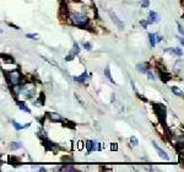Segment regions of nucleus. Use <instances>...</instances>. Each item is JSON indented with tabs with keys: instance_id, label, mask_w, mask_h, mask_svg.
Listing matches in <instances>:
<instances>
[{
	"instance_id": "f257e3e1",
	"label": "nucleus",
	"mask_w": 184,
	"mask_h": 172,
	"mask_svg": "<svg viewBox=\"0 0 184 172\" xmlns=\"http://www.w3.org/2000/svg\"><path fill=\"white\" fill-rule=\"evenodd\" d=\"M71 20L75 25H77L79 27H85L88 23V17L86 14L82 12H73L71 14Z\"/></svg>"
},
{
	"instance_id": "f03ea898",
	"label": "nucleus",
	"mask_w": 184,
	"mask_h": 172,
	"mask_svg": "<svg viewBox=\"0 0 184 172\" xmlns=\"http://www.w3.org/2000/svg\"><path fill=\"white\" fill-rule=\"evenodd\" d=\"M153 108H155V112H156V114H157L159 122L162 123L163 126H166V108H165V106L155 103V105H153Z\"/></svg>"
},
{
	"instance_id": "7ed1b4c3",
	"label": "nucleus",
	"mask_w": 184,
	"mask_h": 172,
	"mask_svg": "<svg viewBox=\"0 0 184 172\" xmlns=\"http://www.w3.org/2000/svg\"><path fill=\"white\" fill-rule=\"evenodd\" d=\"M20 79H21V75H20V71H10L9 73V75H8V80L11 85H18L20 83Z\"/></svg>"
},
{
	"instance_id": "20e7f679",
	"label": "nucleus",
	"mask_w": 184,
	"mask_h": 172,
	"mask_svg": "<svg viewBox=\"0 0 184 172\" xmlns=\"http://www.w3.org/2000/svg\"><path fill=\"white\" fill-rule=\"evenodd\" d=\"M152 145H153V147H155V149H156V151L158 153V155L161 156V157H162V159H165V160H169V156L166 154V151L165 150H162V149H161V147L156 144V143H152Z\"/></svg>"
},
{
	"instance_id": "39448f33",
	"label": "nucleus",
	"mask_w": 184,
	"mask_h": 172,
	"mask_svg": "<svg viewBox=\"0 0 184 172\" xmlns=\"http://www.w3.org/2000/svg\"><path fill=\"white\" fill-rule=\"evenodd\" d=\"M109 15H110V19H112L114 22H116V25H117V26H118L120 30H123V29H124V23H123V22H122V21H120V20L117 17V15L114 14L113 11H109Z\"/></svg>"
},
{
	"instance_id": "423d86ee",
	"label": "nucleus",
	"mask_w": 184,
	"mask_h": 172,
	"mask_svg": "<svg viewBox=\"0 0 184 172\" xmlns=\"http://www.w3.org/2000/svg\"><path fill=\"white\" fill-rule=\"evenodd\" d=\"M30 124H31V123H27V124H20V123H17V122H14V127H15V129H17V130H21V129L28 128V127H30Z\"/></svg>"
},
{
	"instance_id": "0eeeda50",
	"label": "nucleus",
	"mask_w": 184,
	"mask_h": 172,
	"mask_svg": "<svg viewBox=\"0 0 184 172\" xmlns=\"http://www.w3.org/2000/svg\"><path fill=\"white\" fill-rule=\"evenodd\" d=\"M158 20V17H157V14L155 12V11H150V14H149V22L151 23V22H156Z\"/></svg>"
},
{
	"instance_id": "6e6552de",
	"label": "nucleus",
	"mask_w": 184,
	"mask_h": 172,
	"mask_svg": "<svg viewBox=\"0 0 184 172\" xmlns=\"http://www.w3.org/2000/svg\"><path fill=\"white\" fill-rule=\"evenodd\" d=\"M156 36L157 35H155V33H149V41H150L151 47H155V44H156Z\"/></svg>"
},
{
	"instance_id": "1a4fd4ad",
	"label": "nucleus",
	"mask_w": 184,
	"mask_h": 172,
	"mask_svg": "<svg viewBox=\"0 0 184 172\" xmlns=\"http://www.w3.org/2000/svg\"><path fill=\"white\" fill-rule=\"evenodd\" d=\"M44 147H45V150H53L54 151V144H52L48 140H44Z\"/></svg>"
},
{
	"instance_id": "9d476101",
	"label": "nucleus",
	"mask_w": 184,
	"mask_h": 172,
	"mask_svg": "<svg viewBox=\"0 0 184 172\" xmlns=\"http://www.w3.org/2000/svg\"><path fill=\"white\" fill-rule=\"evenodd\" d=\"M87 79V73H84L81 76H77V78H74V80L75 81H77V83H85V80Z\"/></svg>"
},
{
	"instance_id": "9b49d317",
	"label": "nucleus",
	"mask_w": 184,
	"mask_h": 172,
	"mask_svg": "<svg viewBox=\"0 0 184 172\" xmlns=\"http://www.w3.org/2000/svg\"><path fill=\"white\" fill-rule=\"evenodd\" d=\"M167 52H171V53H174L176 56H183V52H182V49H179V48H173V49H167Z\"/></svg>"
},
{
	"instance_id": "f8f14e48",
	"label": "nucleus",
	"mask_w": 184,
	"mask_h": 172,
	"mask_svg": "<svg viewBox=\"0 0 184 172\" xmlns=\"http://www.w3.org/2000/svg\"><path fill=\"white\" fill-rule=\"evenodd\" d=\"M48 114H49V117H51V119H52V120L61 122V117H60L59 114H57V113H48Z\"/></svg>"
},
{
	"instance_id": "ddd939ff",
	"label": "nucleus",
	"mask_w": 184,
	"mask_h": 172,
	"mask_svg": "<svg viewBox=\"0 0 184 172\" xmlns=\"http://www.w3.org/2000/svg\"><path fill=\"white\" fill-rule=\"evenodd\" d=\"M17 105H18V107H20L22 111H26L27 113H30V112H31V111H30V108H28V107H27V106H26L24 102H20V101H17Z\"/></svg>"
},
{
	"instance_id": "4468645a",
	"label": "nucleus",
	"mask_w": 184,
	"mask_h": 172,
	"mask_svg": "<svg viewBox=\"0 0 184 172\" xmlns=\"http://www.w3.org/2000/svg\"><path fill=\"white\" fill-rule=\"evenodd\" d=\"M86 147H87V153L90 154L92 150H94V141H91V140H88L87 143H86Z\"/></svg>"
},
{
	"instance_id": "2eb2a0df",
	"label": "nucleus",
	"mask_w": 184,
	"mask_h": 172,
	"mask_svg": "<svg viewBox=\"0 0 184 172\" xmlns=\"http://www.w3.org/2000/svg\"><path fill=\"white\" fill-rule=\"evenodd\" d=\"M161 79H162L165 83H167L171 79V75H169V74H167V73H161Z\"/></svg>"
},
{
	"instance_id": "dca6fc26",
	"label": "nucleus",
	"mask_w": 184,
	"mask_h": 172,
	"mask_svg": "<svg viewBox=\"0 0 184 172\" xmlns=\"http://www.w3.org/2000/svg\"><path fill=\"white\" fill-rule=\"evenodd\" d=\"M3 60H5V63H14V59L11 57H9L8 54H2Z\"/></svg>"
},
{
	"instance_id": "f3484780",
	"label": "nucleus",
	"mask_w": 184,
	"mask_h": 172,
	"mask_svg": "<svg viewBox=\"0 0 184 172\" xmlns=\"http://www.w3.org/2000/svg\"><path fill=\"white\" fill-rule=\"evenodd\" d=\"M172 91L177 95V96H183V91L180 90V89H178V87H176V86H173L172 87Z\"/></svg>"
},
{
	"instance_id": "a211bd4d",
	"label": "nucleus",
	"mask_w": 184,
	"mask_h": 172,
	"mask_svg": "<svg viewBox=\"0 0 184 172\" xmlns=\"http://www.w3.org/2000/svg\"><path fill=\"white\" fill-rule=\"evenodd\" d=\"M79 52H80V48H79L77 43H74V49H73V54H74V56H76V54H79Z\"/></svg>"
},
{
	"instance_id": "6ab92c4d",
	"label": "nucleus",
	"mask_w": 184,
	"mask_h": 172,
	"mask_svg": "<svg viewBox=\"0 0 184 172\" xmlns=\"http://www.w3.org/2000/svg\"><path fill=\"white\" fill-rule=\"evenodd\" d=\"M136 68H137V70L141 71V73H147V71H149V70H147V69H146L144 65H141V64H139V65H137Z\"/></svg>"
},
{
	"instance_id": "aec40b11",
	"label": "nucleus",
	"mask_w": 184,
	"mask_h": 172,
	"mask_svg": "<svg viewBox=\"0 0 184 172\" xmlns=\"http://www.w3.org/2000/svg\"><path fill=\"white\" fill-rule=\"evenodd\" d=\"M130 143H131V145H133V146H136L137 144H139V141H137L136 137H131V138H130Z\"/></svg>"
},
{
	"instance_id": "412c9836",
	"label": "nucleus",
	"mask_w": 184,
	"mask_h": 172,
	"mask_svg": "<svg viewBox=\"0 0 184 172\" xmlns=\"http://www.w3.org/2000/svg\"><path fill=\"white\" fill-rule=\"evenodd\" d=\"M104 73H106V76H107V78H108V79H109V80H110V81H112L113 84H114V81H113V79L110 78V74H109V66H107V68H106V70H104Z\"/></svg>"
},
{
	"instance_id": "4be33fe9",
	"label": "nucleus",
	"mask_w": 184,
	"mask_h": 172,
	"mask_svg": "<svg viewBox=\"0 0 184 172\" xmlns=\"http://www.w3.org/2000/svg\"><path fill=\"white\" fill-rule=\"evenodd\" d=\"M10 147H11L12 150H14V149H18V147H21V144H20V143H11Z\"/></svg>"
},
{
	"instance_id": "5701e85b",
	"label": "nucleus",
	"mask_w": 184,
	"mask_h": 172,
	"mask_svg": "<svg viewBox=\"0 0 184 172\" xmlns=\"http://www.w3.org/2000/svg\"><path fill=\"white\" fill-rule=\"evenodd\" d=\"M61 170L63 171H75V167L74 166H63Z\"/></svg>"
},
{
	"instance_id": "b1692460",
	"label": "nucleus",
	"mask_w": 184,
	"mask_h": 172,
	"mask_svg": "<svg viewBox=\"0 0 184 172\" xmlns=\"http://www.w3.org/2000/svg\"><path fill=\"white\" fill-rule=\"evenodd\" d=\"M27 38H32V39H38V35L37 33H28L26 35Z\"/></svg>"
},
{
	"instance_id": "393cba45",
	"label": "nucleus",
	"mask_w": 184,
	"mask_h": 172,
	"mask_svg": "<svg viewBox=\"0 0 184 172\" xmlns=\"http://www.w3.org/2000/svg\"><path fill=\"white\" fill-rule=\"evenodd\" d=\"M182 65H183V62H182V60H178V62L176 63V66H174V69L178 71V70L182 68Z\"/></svg>"
},
{
	"instance_id": "a878e982",
	"label": "nucleus",
	"mask_w": 184,
	"mask_h": 172,
	"mask_svg": "<svg viewBox=\"0 0 184 172\" xmlns=\"http://www.w3.org/2000/svg\"><path fill=\"white\" fill-rule=\"evenodd\" d=\"M149 5H150L149 0H143V2H141V6L143 8H149Z\"/></svg>"
},
{
	"instance_id": "bb28decb",
	"label": "nucleus",
	"mask_w": 184,
	"mask_h": 172,
	"mask_svg": "<svg viewBox=\"0 0 184 172\" xmlns=\"http://www.w3.org/2000/svg\"><path fill=\"white\" fill-rule=\"evenodd\" d=\"M110 149H112V150H114V151H116V150H118V145H117L116 143H113V144L110 145Z\"/></svg>"
},
{
	"instance_id": "cd10ccee",
	"label": "nucleus",
	"mask_w": 184,
	"mask_h": 172,
	"mask_svg": "<svg viewBox=\"0 0 184 172\" xmlns=\"http://www.w3.org/2000/svg\"><path fill=\"white\" fill-rule=\"evenodd\" d=\"M82 46H84V47H85V48L87 49V51H90V49H91V44H90L88 42H85V43H84Z\"/></svg>"
},
{
	"instance_id": "c85d7f7f",
	"label": "nucleus",
	"mask_w": 184,
	"mask_h": 172,
	"mask_svg": "<svg viewBox=\"0 0 184 172\" xmlns=\"http://www.w3.org/2000/svg\"><path fill=\"white\" fill-rule=\"evenodd\" d=\"M178 31H179V33H182V36L184 37V30H183V27L180 26L179 23H178Z\"/></svg>"
},
{
	"instance_id": "c756f323",
	"label": "nucleus",
	"mask_w": 184,
	"mask_h": 172,
	"mask_svg": "<svg viewBox=\"0 0 184 172\" xmlns=\"http://www.w3.org/2000/svg\"><path fill=\"white\" fill-rule=\"evenodd\" d=\"M140 23H141V26H143L144 29H146V27H147V23H150V22H149V21H141Z\"/></svg>"
},
{
	"instance_id": "7c9ffc66",
	"label": "nucleus",
	"mask_w": 184,
	"mask_h": 172,
	"mask_svg": "<svg viewBox=\"0 0 184 172\" xmlns=\"http://www.w3.org/2000/svg\"><path fill=\"white\" fill-rule=\"evenodd\" d=\"M146 74H147V75H149V79H152V80H155V75H153V74H152L151 71H147Z\"/></svg>"
},
{
	"instance_id": "2f4dec72",
	"label": "nucleus",
	"mask_w": 184,
	"mask_h": 172,
	"mask_svg": "<svg viewBox=\"0 0 184 172\" xmlns=\"http://www.w3.org/2000/svg\"><path fill=\"white\" fill-rule=\"evenodd\" d=\"M178 39L180 41V43H182V46L184 47V37H183V36H182V37H178Z\"/></svg>"
},
{
	"instance_id": "473e14b6",
	"label": "nucleus",
	"mask_w": 184,
	"mask_h": 172,
	"mask_svg": "<svg viewBox=\"0 0 184 172\" xmlns=\"http://www.w3.org/2000/svg\"><path fill=\"white\" fill-rule=\"evenodd\" d=\"M74 57H75V56H73V54H70V57H66V58H65V60H67V62H69V60H71V59H73Z\"/></svg>"
},
{
	"instance_id": "72a5a7b5",
	"label": "nucleus",
	"mask_w": 184,
	"mask_h": 172,
	"mask_svg": "<svg viewBox=\"0 0 184 172\" xmlns=\"http://www.w3.org/2000/svg\"><path fill=\"white\" fill-rule=\"evenodd\" d=\"M77 149L81 150L82 149V141H79V145H77Z\"/></svg>"
}]
</instances>
